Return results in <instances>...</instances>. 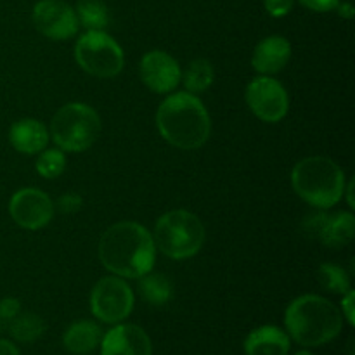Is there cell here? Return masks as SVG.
I'll return each mask as SVG.
<instances>
[{
  "label": "cell",
  "mask_w": 355,
  "mask_h": 355,
  "mask_svg": "<svg viewBox=\"0 0 355 355\" xmlns=\"http://www.w3.org/2000/svg\"><path fill=\"white\" fill-rule=\"evenodd\" d=\"M246 104L259 120L276 123L286 116L290 97L286 89L272 76H257L246 87Z\"/></svg>",
  "instance_id": "9"
},
{
  "label": "cell",
  "mask_w": 355,
  "mask_h": 355,
  "mask_svg": "<svg viewBox=\"0 0 355 355\" xmlns=\"http://www.w3.org/2000/svg\"><path fill=\"white\" fill-rule=\"evenodd\" d=\"M101 355H153L148 333L137 324H120L111 328L101 340Z\"/></svg>",
  "instance_id": "14"
},
{
  "label": "cell",
  "mask_w": 355,
  "mask_h": 355,
  "mask_svg": "<svg viewBox=\"0 0 355 355\" xmlns=\"http://www.w3.org/2000/svg\"><path fill=\"white\" fill-rule=\"evenodd\" d=\"M99 259L114 276L139 279L155 267V239L137 222H118L101 238Z\"/></svg>",
  "instance_id": "1"
},
{
  "label": "cell",
  "mask_w": 355,
  "mask_h": 355,
  "mask_svg": "<svg viewBox=\"0 0 355 355\" xmlns=\"http://www.w3.org/2000/svg\"><path fill=\"white\" fill-rule=\"evenodd\" d=\"M293 189L305 203L315 208H331L345 194V173L326 156H309L291 172Z\"/></svg>",
  "instance_id": "4"
},
{
  "label": "cell",
  "mask_w": 355,
  "mask_h": 355,
  "mask_svg": "<svg viewBox=\"0 0 355 355\" xmlns=\"http://www.w3.org/2000/svg\"><path fill=\"white\" fill-rule=\"evenodd\" d=\"M49 139H51V134L47 127L33 118L17 120L9 130L10 144L17 153H23V155H38L47 148Z\"/></svg>",
  "instance_id": "16"
},
{
  "label": "cell",
  "mask_w": 355,
  "mask_h": 355,
  "mask_svg": "<svg viewBox=\"0 0 355 355\" xmlns=\"http://www.w3.org/2000/svg\"><path fill=\"white\" fill-rule=\"evenodd\" d=\"M45 331V322L40 315L24 312L17 314L12 321H9V333L16 342L31 343L40 338Z\"/></svg>",
  "instance_id": "20"
},
{
  "label": "cell",
  "mask_w": 355,
  "mask_h": 355,
  "mask_svg": "<svg viewBox=\"0 0 355 355\" xmlns=\"http://www.w3.org/2000/svg\"><path fill=\"white\" fill-rule=\"evenodd\" d=\"M156 127L168 144L191 151L208 141L211 121L205 104L194 94L177 92L159 104Z\"/></svg>",
  "instance_id": "2"
},
{
  "label": "cell",
  "mask_w": 355,
  "mask_h": 355,
  "mask_svg": "<svg viewBox=\"0 0 355 355\" xmlns=\"http://www.w3.org/2000/svg\"><path fill=\"white\" fill-rule=\"evenodd\" d=\"M35 28L51 40H68L78 31L75 9L62 0H40L31 14Z\"/></svg>",
  "instance_id": "11"
},
{
  "label": "cell",
  "mask_w": 355,
  "mask_h": 355,
  "mask_svg": "<svg viewBox=\"0 0 355 355\" xmlns=\"http://www.w3.org/2000/svg\"><path fill=\"white\" fill-rule=\"evenodd\" d=\"M58 208L62 211V214H75L82 208V196L75 193H68L64 196L59 198Z\"/></svg>",
  "instance_id": "26"
},
{
  "label": "cell",
  "mask_w": 355,
  "mask_h": 355,
  "mask_svg": "<svg viewBox=\"0 0 355 355\" xmlns=\"http://www.w3.org/2000/svg\"><path fill=\"white\" fill-rule=\"evenodd\" d=\"M54 201L40 189L24 187L12 194L9 201V214L19 227L37 231L45 227L54 217Z\"/></svg>",
  "instance_id": "10"
},
{
  "label": "cell",
  "mask_w": 355,
  "mask_h": 355,
  "mask_svg": "<svg viewBox=\"0 0 355 355\" xmlns=\"http://www.w3.org/2000/svg\"><path fill=\"white\" fill-rule=\"evenodd\" d=\"M76 17L87 30H104L110 24V10L103 0H78L76 3Z\"/></svg>",
  "instance_id": "21"
},
{
  "label": "cell",
  "mask_w": 355,
  "mask_h": 355,
  "mask_svg": "<svg viewBox=\"0 0 355 355\" xmlns=\"http://www.w3.org/2000/svg\"><path fill=\"white\" fill-rule=\"evenodd\" d=\"M305 234L329 248H343L354 239L355 218L350 211L309 215L302 224Z\"/></svg>",
  "instance_id": "12"
},
{
  "label": "cell",
  "mask_w": 355,
  "mask_h": 355,
  "mask_svg": "<svg viewBox=\"0 0 355 355\" xmlns=\"http://www.w3.org/2000/svg\"><path fill=\"white\" fill-rule=\"evenodd\" d=\"M21 312V304L17 298H3L0 300V322H9Z\"/></svg>",
  "instance_id": "25"
},
{
  "label": "cell",
  "mask_w": 355,
  "mask_h": 355,
  "mask_svg": "<svg viewBox=\"0 0 355 355\" xmlns=\"http://www.w3.org/2000/svg\"><path fill=\"white\" fill-rule=\"evenodd\" d=\"M101 134V118L94 107L83 103H69L54 114L51 137L61 151H87Z\"/></svg>",
  "instance_id": "6"
},
{
  "label": "cell",
  "mask_w": 355,
  "mask_h": 355,
  "mask_svg": "<svg viewBox=\"0 0 355 355\" xmlns=\"http://www.w3.org/2000/svg\"><path fill=\"white\" fill-rule=\"evenodd\" d=\"M214 76L215 71L210 61H207V59H194L187 66L180 80H184V85L189 90V94H200L205 92L214 83Z\"/></svg>",
  "instance_id": "22"
},
{
  "label": "cell",
  "mask_w": 355,
  "mask_h": 355,
  "mask_svg": "<svg viewBox=\"0 0 355 355\" xmlns=\"http://www.w3.org/2000/svg\"><path fill=\"white\" fill-rule=\"evenodd\" d=\"M284 326L288 336L302 347H321L342 333L343 315L328 298L302 295L288 305Z\"/></svg>",
  "instance_id": "3"
},
{
  "label": "cell",
  "mask_w": 355,
  "mask_h": 355,
  "mask_svg": "<svg viewBox=\"0 0 355 355\" xmlns=\"http://www.w3.org/2000/svg\"><path fill=\"white\" fill-rule=\"evenodd\" d=\"M90 311L101 322L118 324L134 311V293L121 277H103L90 293Z\"/></svg>",
  "instance_id": "8"
},
{
  "label": "cell",
  "mask_w": 355,
  "mask_h": 355,
  "mask_svg": "<svg viewBox=\"0 0 355 355\" xmlns=\"http://www.w3.org/2000/svg\"><path fill=\"white\" fill-rule=\"evenodd\" d=\"M295 355H314V354H311L309 350H300V352H297Z\"/></svg>",
  "instance_id": "32"
},
{
  "label": "cell",
  "mask_w": 355,
  "mask_h": 355,
  "mask_svg": "<svg viewBox=\"0 0 355 355\" xmlns=\"http://www.w3.org/2000/svg\"><path fill=\"white\" fill-rule=\"evenodd\" d=\"M156 250L172 260H186L196 255L205 243V225L187 210H172L162 215L155 225Z\"/></svg>",
  "instance_id": "5"
},
{
  "label": "cell",
  "mask_w": 355,
  "mask_h": 355,
  "mask_svg": "<svg viewBox=\"0 0 355 355\" xmlns=\"http://www.w3.org/2000/svg\"><path fill=\"white\" fill-rule=\"evenodd\" d=\"M75 59L83 71L97 78H113L125 64L123 49L103 30H90L78 38Z\"/></svg>",
  "instance_id": "7"
},
{
  "label": "cell",
  "mask_w": 355,
  "mask_h": 355,
  "mask_svg": "<svg viewBox=\"0 0 355 355\" xmlns=\"http://www.w3.org/2000/svg\"><path fill=\"white\" fill-rule=\"evenodd\" d=\"M103 329L94 321H76L62 335V345L75 355L94 352L101 345Z\"/></svg>",
  "instance_id": "18"
},
{
  "label": "cell",
  "mask_w": 355,
  "mask_h": 355,
  "mask_svg": "<svg viewBox=\"0 0 355 355\" xmlns=\"http://www.w3.org/2000/svg\"><path fill=\"white\" fill-rule=\"evenodd\" d=\"M0 355H19V350L9 340H0Z\"/></svg>",
  "instance_id": "30"
},
{
  "label": "cell",
  "mask_w": 355,
  "mask_h": 355,
  "mask_svg": "<svg viewBox=\"0 0 355 355\" xmlns=\"http://www.w3.org/2000/svg\"><path fill=\"white\" fill-rule=\"evenodd\" d=\"M336 9H340V14H342V16H345V17H352L354 16V9H352V6H350V3H338V7H336Z\"/></svg>",
  "instance_id": "31"
},
{
  "label": "cell",
  "mask_w": 355,
  "mask_h": 355,
  "mask_svg": "<svg viewBox=\"0 0 355 355\" xmlns=\"http://www.w3.org/2000/svg\"><path fill=\"white\" fill-rule=\"evenodd\" d=\"M290 347V336L277 326H260L245 340L246 355H288Z\"/></svg>",
  "instance_id": "17"
},
{
  "label": "cell",
  "mask_w": 355,
  "mask_h": 355,
  "mask_svg": "<svg viewBox=\"0 0 355 355\" xmlns=\"http://www.w3.org/2000/svg\"><path fill=\"white\" fill-rule=\"evenodd\" d=\"M293 2L295 0H266V9L272 17H283L290 12Z\"/></svg>",
  "instance_id": "27"
},
{
  "label": "cell",
  "mask_w": 355,
  "mask_h": 355,
  "mask_svg": "<svg viewBox=\"0 0 355 355\" xmlns=\"http://www.w3.org/2000/svg\"><path fill=\"white\" fill-rule=\"evenodd\" d=\"M139 293L148 304L155 305V307H162V305L168 304L172 300L173 288L168 277L149 270L144 276L139 277Z\"/></svg>",
  "instance_id": "19"
},
{
  "label": "cell",
  "mask_w": 355,
  "mask_h": 355,
  "mask_svg": "<svg viewBox=\"0 0 355 355\" xmlns=\"http://www.w3.org/2000/svg\"><path fill=\"white\" fill-rule=\"evenodd\" d=\"M291 58L290 42L279 35L263 38L259 42L252 55V66L262 76H272L283 71Z\"/></svg>",
  "instance_id": "15"
},
{
  "label": "cell",
  "mask_w": 355,
  "mask_h": 355,
  "mask_svg": "<svg viewBox=\"0 0 355 355\" xmlns=\"http://www.w3.org/2000/svg\"><path fill=\"white\" fill-rule=\"evenodd\" d=\"M318 279L324 290L331 291L335 295H345L350 288V277L343 267L335 266V263H322L319 267Z\"/></svg>",
  "instance_id": "23"
},
{
  "label": "cell",
  "mask_w": 355,
  "mask_h": 355,
  "mask_svg": "<svg viewBox=\"0 0 355 355\" xmlns=\"http://www.w3.org/2000/svg\"><path fill=\"white\" fill-rule=\"evenodd\" d=\"M139 75L142 83L153 92L168 94L180 83L182 71L175 59L163 51H151L141 59Z\"/></svg>",
  "instance_id": "13"
},
{
  "label": "cell",
  "mask_w": 355,
  "mask_h": 355,
  "mask_svg": "<svg viewBox=\"0 0 355 355\" xmlns=\"http://www.w3.org/2000/svg\"><path fill=\"white\" fill-rule=\"evenodd\" d=\"M0 326H2V322H0Z\"/></svg>",
  "instance_id": "33"
},
{
  "label": "cell",
  "mask_w": 355,
  "mask_h": 355,
  "mask_svg": "<svg viewBox=\"0 0 355 355\" xmlns=\"http://www.w3.org/2000/svg\"><path fill=\"white\" fill-rule=\"evenodd\" d=\"M354 300H355V295H354V290H349L345 295H343L342 298V315L347 319V322H349L350 326H354Z\"/></svg>",
  "instance_id": "29"
},
{
  "label": "cell",
  "mask_w": 355,
  "mask_h": 355,
  "mask_svg": "<svg viewBox=\"0 0 355 355\" xmlns=\"http://www.w3.org/2000/svg\"><path fill=\"white\" fill-rule=\"evenodd\" d=\"M300 3L307 9L315 10V12H329L338 7L340 0H300Z\"/></svg>",
  "instance_id": "28"
},
{
  "label": "cell",
  "mask_w": 355,
  "mask_h": 355,
  "mask_svg": "<svg viewBox=\"0 0 355 355\" xmlns=\"http://www.w3.org/2000/svg\"><path fill=\"white\" fill-rule=\"evenodd\" d=\"M66 168V155L59 148L44 149L38 153L37 172L45 179H55L61 175Z\"/></svg>",
  "instance_id": "24"
}]
</instances>
